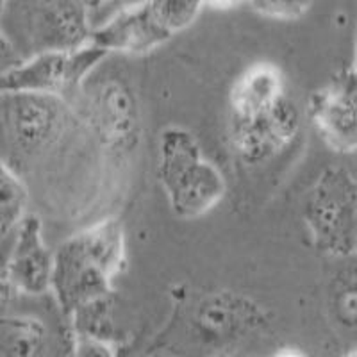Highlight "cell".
<instances>
[{"label":"cell","instance_id":"cell-1","mask_svg":"<svg viewBox=\"0 0 357 357\" xmlns=\"http://www.w3.org/2000/svg\"><path fill=\"white\" fill-rule=\"evenodd\" d=\"M126 264V236L118 220H106L72 236L54 254L50 288L66 314L106 301Z\"/></svg>","mask_w":357,"mask_h":357},{"label":"cell","instance_id":"cell-2","mask_svg":"<svg viewBox=\"0 0 357 357\" xmlns=\"http://www.w3.org/2000/svg\"><path fill=\"white\" fill-rule=\"evenodd\" d=\"M158 175L172 211L178 218H199L225 195L222 172L204 159L195 136L183 127H168L159 142Z\"/></svg>","mask_w":357,"mask_h":357},{"label":"cell","instance_id":"cell-3","mask_svg":"<svg viewBox=\"0 0 357 357\" xmlns=\"http://www.w3.org/2000/svg\"><path fill=\"white\" fill-rule=\"evenodd\" d=\"M307 222L318 245L334 256L356 250V190L347 170H325L307 206Z\"/></svg>","mask_w":357,"mask_h":357},{"label":"cell","instance_id":"cell-4","mask_svg":"<svg viewBox=\"0 0 357 357\" xmlns=\"http://www.w3.org/2000/svg\"><path fill=\"white\" fill-rule=\"evenodd\" d=\"M104 56L106 50L91 41L73 50L38 52L0 75V93H61L77 86Z\"/></svg>","mask_w":357,"mask_h":357},{"label":"cell","instance_id":"cell-5","mask_svg":"<svg viewBox=\"0 0 357 357\" xmlns=\"http://www.w3.org/2000/svg\"><path fill=\"white\" fill-rule=\"evenodd\" d=\"M309 116L325 145L340 154L356 152L357 120L354 66L337 73L329 84L312 93L309 100Z\"/></svg>","mask_w":357,"mask_h":357},{"label":"cell","instance_id":"cell-6","mask_svg":"<svg viewBox=\"0 0 357 357\" xmlns=\"http://www.w3.org/2000/svg\"><path fill=\"white\" fill-rule=\"evenodd\" d=\"M25 20L36 54L79 49L91 34L81 0H25Z\"/></svg>","mask_w":357,"mask_h":357},{"label":"cell","instance_id":"cell-7","mask_svg":"<svg viewBox=\"0 0 357 357\" xmlns=\"http://www.w3.org/2000/svg\"><path fill=\"white\" fill-rule=\"evenodd\" d=\"M172 38L158 24L143 2H136L116 11L104 24L91 29L89 41L106 52L149 54Z\"/></svg>","mask_w":357,"mask_h":357},{"label":"cell","instance_id":"cell-8","mask_svg":"<svg viewBox=\"0 0 357 357\" xmlns=\"http://www.w3.org/2000/svg\"><path fill=\"white\" fill-rule=\"evenodd\" d=\"M17 227V243L4 273L13 289L27 295H41L50 289L54 254L45 245L38 216L25 215Z\"/></svg>","mask_w":357,"mask_h":357},{"label":"cell","instance_id":"cell-9","mask_svg":"<svg viewBox=\"0 0 357 357\" xmlns=\"http://www.w3.org/2000/svg\"><path fill=\"white\" fill-rule=\"evenodd\" d=\"M298 130V114L288 98L275 107L252 120L232 118L231 138L243 158L257 161L280 151L295 138Z\"/></svg>","mask_w":357,"mask_h":357},{"label":"cell","instance_id":"cell-10","mask_svg":"<svg viewBox=\"0 0 357 357\" xmlns=\"http://www.w3.org/2000/svg\"><path fill=\"white\" fill-rule=\"evenodd\" d=\"M284 91V75L275 65L266 61L248 66L229 93L232 118L252 120L275 107Z\"/></svg>","mask_w":357,"mask_h":357},{"label":"cell","instance_id":"cell-11","mask_svg":"<svg viewBox=\"0 0 357 357\" xmlns=\"http://www.w3.org/2000/svg\"><path fill=\"white\" fill-rule=\"evenodd\" d=\"M27 190L18 175L0 161V234L15 229L27 209Z\"/></svg>","mask_w":357,"mask_h":357},{"label":"cell","instance_id":"cell-12","mask_svg":"<svg viewBox=\"0 0 357 357\" xmlns=\"http://www.w3.org/2000/svg\"><path fill=\"white\" fill-rule=\"evenodd\" d=\"M43 341V331L33 320H0V354L4 356H31L38 352Z\"/></svg>","mask_w":357,"mask_h":357},{"label":"cell","instance_id":"cell-13","mask_svg":"<svg viewBox=\"0 0 357 357\" xmlns=\"http://www.w3.org/2000/svg\"><path fill=\"white\" fill-rule=\"evenodd\" d=\"M152 17L172 36L190 27L204 8L202 0H142Z\"/></svg>","mask_w":357,"mask_h":357},{"label":"cell","instance_id":"cell-14","mask_svg":"<svg viewBox=\"0 0 357 357\" xmlns=\"http://www.w3.org/2000/svg\"><path fill=\"white\" fill-rule=\"evenodd\" d=\"M261 17L273 20H296L311 9L312 0H247Z\"/></svg>","mask_w":357,"mask_h":357},{"label":"cell","instance_id":"cell-15","mask_svg":"<svg viewBox=\"0 0 357 357\" xmlns=\"http://www.w3.org/2000/svg\"><path fill=\"white\" fill-rule=\"evenodd\" d=\"M81 2L84 4L86 11H88L91 29L104 24L107 18L113 17L114 13L120 11L126 6L136 4L134 0H81Z\"/></svg>","mask_w":357,"mask_h":357},{"label":"cell","instance_id":"cell-16","mask_svg":"<svg viewBox=\"0 0 357 357\" xmlns=\"http://www.w3.org/2000/svg\"><path fill=\"white\" fill-rule=\"evenodd\" d=\"M22 61H24V57L18 54V50L15 49V45L9 41L4 31L0 29V75L13 70L15 66H18Z\"/></svg>","mask_w":357,"mask_h":357},{"label":"cell","instance_id":"cell-17","mask_svg":"<svg viewBox=\"0 0 357 357\" xmlns=\"http://www.w3.org/2000/svg\"><path fill=\"white\" fill-rule=\"evenodd\" d=\"M13 286L8 280L6 273L0 275V320L8 317V307H9V298H11Z\"/></svg>","mask_w":357,"mask_h":357},{"label":"cell","instance_id":"cell-18","mask_svg":"<svg viewBox=\"0 0 357 357\" xmlns=\"http://www.w3.org/2000/svg\"><path fill=\"white\" fill-rule=\"evenodd\" d=\"M202 2L204 6L216 9V11H229V9H234L238 6H241L247 0H202Z\"/></svg>","mask_w":357,"mask_h":357},{"label":"cell","instance_id":"cell-19","mask_svg":"<svg viewBox=\"0 0 357 357\" xmlns=\"http://www.w3.org/2000/svg\"><path fill=\"white\" fill-rule=\"evenodd\" d=\"M6 4H8V0H0V13L6 9Z\"/></svg>","mask_w":357,"mask_h":357},{"label":"cell","instance_id":"cell-20","mask_svg":"<svg viewBox=\"0 0 357 357\" xmlns=\"http://www.w3.org/2000/svg\"><path fill=\"white\" fill-rule=\"evenodd\" d=\"M134 2H142V0H134Z\"/></svg>","mask_w":357,"mask_h":357},{"label":"cell","instance_id":"cell-21","mask_svg":"<svg viewBox=\"0 0 357 357\" xmlns=\"http://www.w3.org/2000/svg\"><path fill=\"white\" fill-rule=\"evenodd\" d=\"M0 236H2V234H0Z\"/></svg>","mask_w":357,"mask_h":357}]
</instances>
